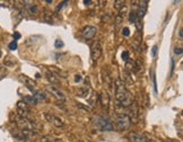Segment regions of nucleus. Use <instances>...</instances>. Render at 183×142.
Listing matches in <instances>:
<instances>
[{
    "mask_svg": "<svg viewBox=\"0 0 183 142\" xmlns=\"http://www.w3.org/2000/svg\"><path fill=\"white\" fill-rule=\"evenodd\" d=\"M7 74V69L5 67H1L0 66V80L2 79V78H5Z\"/></svg>",
    "mask_w": 183,
    "mask_h": 142,
    "instance_id": "21",
    "label": "nucleus"
},
{
    "mask_svg": "<svg viewBox=\"0 0 183 142\" xmlns=\"http://www.w3.org/2000/svg\"><path fill=\"white\" fill-rule=\"evenodd\" d=\"M174 53H175L176 55H181V54H182V49H181V47H175V49H174Z\"/></svg>",
    "mask_w": 183,
    "mask_h": 142,
    "instance_id": "26",
    "label": "nucleus"
},
{
    "mask_svg": "<svg viewBox=\"0 0 183 142\" xmlns=\"http://www.w3.org/2000/svg\"><path fill=\"white\" fill-rule=\"evenodd\" d=\"M94 124L97 130L102 131V132H109V131L113 130V124L108 119L102 117V116H96L94 119Z\"/></svg>",
    "mask_w": 183,
    "mask_h": 142,
    "instance_id": "2",
    "label": "nucleus"
},
{
    "mask_svg": "<svg viewBox=\"0 0 183 142\" xmlns=\"http://www.w3.org/2000/svg\"><path fill=\"white\" fill-rule=\"evenodd\" d=\"M179 35H180V39H182V28L180 29V32H179Z\"/></svg>",
    "mask_w": 183,
    "mask_h": 142,
    "instance_id": "33",
    "label": "nucleus"
},
{
    "mask_svg": "<svg viewBox=\"0 0 183 142\" xmlns=\"http://www.w3.org/2000/svg\"><path fill=\"white\" fill-rule=\"evenodd\" d=\"M153 84H154V90L157 91V86H156V78H155V74L153 72Z\"/></svg>",
    "mask_w": 183,
    "mask_h": 142,
    "instance_id": "28",
    "label": "nucleus"
},
{
    "mask_svg": "<svg viewBox=\"0 0 183 142\" xmlns=\"http://www.w3.org/2000/svg\"><path fill=\"white\" fill-rule=\"evenodd\" d=\"M45 74H46V78H48V80H49L50 82H52V84H59V79H58L57 76L53 74V72H51V71H46Z\"/></svg>",
    "mask_w": 183,
    "mask_h": 142,
    "instance_id": "14",
    "label": "nucleus"
},
{
    "mask_svg": "<svg viewBox=\"0 0 183 142\" xmlns=\"http://www.w3.org/2000/svg\"><path fill=\"white\" fill-rule=\"evenodd\" d=\"M100 102H101V104H102L103 107H105V108L109 107L110 96L106 91H102V92H101V95H100Z\"/></svg>",
    "mask_w": 183,
    "mask_h": 142,
    "instance_id": "13",
    "label": "nucleus"
},
{
    "mask_svg": "<svg viewBox=\"0 0 183 142\" xmlns=\"http://www.w3.org/2000/svg\"><path fill=\"white\" fill-rule=\"evenodd\" d=\"M46 90L49 91V92H51V95L56 97L57 99L59 100H61V102H64V99H66V97L63 95L62 91H60V89H58L57 87H54V86H46Z\"/></svg>",
    "mask_w": 183,
    "mask_h": 142,
    "instance_id": "8",
    "label": "nucleus"
},
{
    "mask_svg": "<svg viewBox=\"0 0 183 142\" xmlns=\"http://www.w3.org/2000/svg\"><path fill=\"white\" fill-rule=\"evenodd\" d=\"M89 92V87L88 86H85L83 88H80L79 90L77 91V95L79 97H86V95Z\"/></svg>",
    "mask_w": 183,
    "mask_h": 142,
    "instance_id": "16",
    "label": "nucleus"
},
{
    "mask_svg": "<svg viewBox=\"0 0 183 142\" xmlns=\"http://www.w3.org/2000/svg\"><path fill=\"white\" fill-rule=\"evenodd\" d=\"M129 140L131 142H147L145 136H143L139 133H136V132H130L129 133Z\"/></svg>",
    "mask_w": 183,
    "mask_h": 142,
    "instance_id": "12",
    "label": "nucleus"
},
{
    "mask_svg": "<svg viewBox=\"0 0 183 142\" xmlns=\"http://www.w3.org/2000/svg\"><path fill=\"white\" fill-rule=\"evenodd\" d=\"M84 4H85V5H89V4H91V1H89V0H88V1H87V0H84Z\"/></svg>",
    "mask_w": 183,
    "mask_h": 142,
    "instance_id": "32",
    "label": "nucleus"
},
{
    "mask_svg": "<svg viewBox=\"0 0 183 142\" xmlns=\"http://www.w3.org/2000/svg\"><path fill=\"white\" fill-rule=\"evenodd\" d=\"M80 80H81V76L77 74V76L75 77V81H76V82H78V81H80Z\"/></svg>",
    "mask_w": 183,
    "mask_h": 142,
    "instance_id": "31",
    "label": "nucleus"
},
{
    "mask_svg": "<svg viewBox=\"0 0 183 142\" xmlns=\"http://www.w3.org/2000/svg\"><path fill=\"white\" fill-rule=\"evenodd\" d=\"M27 9L31 14H36L37 12V7L36 5H27Z\"/></svg>",
    "mask_w": 183,
    "mask_h": 142,
    "instance_id": "20",
    "label": "nucleus"
},
{
    "mask_svg": "<svg viewBox=\"0 0 183 142\" xmlns=\"http://www.w3.org/2000/svg\"><path fill=\"white\" fill-rule=\"evenodd\" d=\"M96 32H97L96 27H94V26H86V27H84L83 31H81V36H83L85 40H91V39L95 36Z\"/></svg>",
    "mask_w": 183,
    "mask_h": 142,
    "instance_id": "7",
    "label": "nucleus"
},
{
    "mask_svg": "<svg viewBox=\"0 0 183 142\" xmlns=\"http://www.w3.org/2000/svg\"><path fill=\"white\" fill-rule=\"evenodd\" d=\"M19 80H20V81L23 82L24 85L26 86L27 88H29V90H32V91H33V92H34L35 90H34V89H33V87H34V86L36 85V84H35L34 80L31 79V78H29L27 76H24V74H20V76H19Z\"/></svg>",
    "mask_w": 183,
    "mask_h": 142,
    "instance_id": "10",
    "label": "nucleus"
},
{
    "mask_svg": "<svg viewBox=\"0 0 183 142\" xmlns=\"http://www.w3.org/2000/svg\"><path fill=\"white\" fill-rule=\"evenodd\" d=\"M23 102L26 103L27 105H36V104L39 103L36 99H35V97L33 96V95H32V96H24Z\"/></svg>",
    "mask_w": 183,
    "mask_h": 142,
    "instance_id": "15",
    "label": "nucleus"
},
{
    "mask_svg": "<svg viewBox=\"0 0 183 142\" xmlns=\"http://www.w3.org/2000/svg\"><path fill=\"white\" fill-rule=\"evenodd\" d=\"M165 142H179L176 140H168V141H165Z\"/></svg>",
    "mask_w": 183,
    "mask_h": 142,
    "instance_id": "34",
    "label": "nucleus"
},
{
    "mask_svg": "<svg viewBox=\"0 0 183 142\" xmlns=\"http://www.w3.org/2000/svg\"><path fill=\"white\" fill-rule=\"evenodd\" d=\"M147 4H148V1H139V8L136 12L138 18H143L145 16V12L147 10Z\"/></svg>",
    "mask_w": 183,
    "mask_h": 142,
    "instance_id": "11",
    "label": "nucleus"
},
{
    "mask_svg": "<svg viewBox=\"0 0 183 142\" xmlns=\"http://www.w3.org/2000/svg\"><path fill=\"white\" fill-rule=\"evenodd\" d=\"M54 46H56L57 49H60V47H62L63 46V42L61 40H57L56 41V43H54Z\"/></svg>",
    "mask_w": 183,
    "mask_h": 142,
    "instance_id": "24",
    "label": "nucleus"
},
{
    "mask_svg": "<svg viewBox=\"0 0 183 142\" xmlns=\"http://www.w3.org/2000/svg\"><path fill=\"white\" fill-rule=\"evenodd\" d=\"M123 6H124V1L123 0H119V1H115L114 2V8L118 9V10H120Z\"/></svg>",
    "mask_w": 183,
    "mask_h": 142,
    "instance_id": "19",
    "label": "nucleus"
},
{
    "mask_svg": "<svg viewBox=\"0 0 183 142\" xmlns=\"http://www.w3.org/2000/svg\"><path fill=\"white\" fill-rule=\"evenodd\" d=\"M12 36H14V39H15V41H16V40H19V39H20V34H19V33H17V32H15Z\"/></svg>",
    "mask_w": 183,
    "mask_h": 142,
    "instance_id": "29",
    "label": "nucleus"
},
{
    "mask_svg": "<svg viewBox=\"0 0 183 142\" xmlns=\"http://www.w3.org/2000/svg\"><path fill=\"white\" fill-rule=\"evenodd\" d=\"M44 116H45V119H48V122H50V123L53 124L54 126H57V127H63V122L59 119V117L54 116L53 114L45 113L44 114Z\"/></svg>",
    "mask_w": 183,
    "mask_h": 142,
    "instance_id": "9",
    "label": "nucleus"
},
{
    "mask_svg": "<svg viewBox=\"0 0 183 142\" xmlns=\"http://www.w3.org/2000/svg\"><path fill=\"white\" fill-rule=\"evenodd\" d=\"M0 58H1V51H0Z\"/></svg>",
    "mask_w": 183,
    "mask_h": 142,
    "instance_id": "35",
    "label": "nucleus"
},
{
    "mask_svg": "<svg viewBox=\"0 0 183 142\" xmlns=\"http://www.w3.org/2000/svg\"><path fill=\"white\" fill-rule=\"evenodd\" d=\"M34 95L33 96L35 97V99L39 102V100H42V99H45V95L43 94V92H41V91H34L33 92Z\"/></svg>",
    "mask_w": 183,
    "mask_h": 142,
    "instance_id": "17",
    "label": "nucleus"
},
{
    "mask_svg": "<svg viewBox=\"0 0 183 142\" xmlns=\"http://www.w3.org/2000/svg\"><path fill=\"white\" fill-rule=\"evenodd\" d=\"M16 124H17L22 130H29V131H34L35 132L33 122H31L29 119H25V117L17 116V117H16Z\"/></svg>",
    "mask_w": 183,
    "mask_h": 142,
    "instance_id": "5",
    "label": "nucleus"
},
{
    "mask_svg": "<svg viewBox=\"0 0 183 142\" xmlns=\"http://www.w3.org/2000/svg\"><path fill=\"white\" fill-rule=\"evenodd\" d=\"M156 54H157V46L155 45L153 46V57H156Z\"/></svg>",
    "mask_w": 183,
    "mask_h": 142,
    "instance_id": "30",
    "label": "nucleus"
},
{
    "mask_svg": "<svg viewBox=\"0 0 183 142\" xmlns=\"http://www.w3.org/2000/svg\"><path fill=\"white\" fill-rule=\"evenodd\" d=\"M122 34L124 35V36H129V35H130V31H129V28H128V27H124V28L122 29Z\"/></svg>",
    "mask_w": 183,
    "mask_h": 142,
    "instance_id": "25",
    "label": "nucleus"
},
{
    "mask_svg": "<svg viewBox=\"0 0 183 142\" xmlns=\"http://www.w3.org/2000/svg\"><path fill=\"white\" fill-rule=\"evenodd\" d=\"M115 98L121 107H130L133 104V96L127 89L126 84L120 79L115 81Z\"/></svg>",
    "mask_w": 183,
    "mask_h": 142,
    "instance_id": "1",
    "label": "nucleus"
},
{
    "mask_svg": "<svg viewBox=\"0 0 183 142\" xmlns=\"http://www.w3.org/2000/svg\"><path fill=\"white\" fill-rule=\"evenodd\" d=\"M115 122L119 130H127L131 125V117L128 114H116Z\"/></svg>",
    "mask_w": 183,
    "mask_h": 142,
    "instance_id": "3",
    "label": "nucleus"
},
{
    "mask_svg": "<svg viewBox=\"0 0 183 142\" xmlns=\"http://www.w3.org/2000/svg\"><path fill=\"white\" fill-rule=\"evenodd\" d=\"M138 19V16H137V12H130V15H129V20H130V23H136Z\"/></svg>",
    "mask_w": 183,
    "mask_h": 142,
    "instance_id": "18",
    "label": "nucleus"
},
{
    "mask_svg": "<svg viewBox=\"0 0 183 142\" xmlns=\"http://www.w3.org/2000/svg\"><path fill=\"white\" fill-rule=\"evenodd\" d=\"M121 57H122V60H124V61H129V52L128 51H123L122 52V55H121Z\"/></svg>",
    "mask_w": 183,
    "mask_h": 142,
    "instance_id": "22",
    "label": "nucleus"
},
{
    "mask_svg": "<svg viewBox=\"0 0 183 142\" xmlns=\"http://www.w3.org/2000/svg\"><path fill=\"white\" fill-rule=\"evenodd\" d=\"M9 49L14 51V50H16L17 49V42L16 41H12V43H9Z\"/></svg>",
    "mask_w": 183,
    "mask_h": 142,
    "instance_id": "23",
    "label": "nucleus"
},
{
    "mask_svg": "<svg viewBox=\"0 0 183 142\" xmlns=\"http://www.w3.org/2000/svg\"><path fill=\"white\" fill-rule=\"evenodd\" d=\"M67 4H68V1H63V2H61V4H59V6L57 7V12H59V10H60L64 5H67Z\"/></svg>",
    "mask_w": 183,
    "mask_h": 142,
    "instance_id": "27",
    "label": "nucleus"
},
{
    "mask_svg": "<svg viewBox=\"0 0 183 142\" xmlns=\"http://www.w3.org/2000/svg\"><path fill=\"white\" fill-rule=\"evenodd\" d=\"M17 113L18 115L20 116V117H25V119H27V116L29 115V105L26 104V103H24L23 100H19L17 103Z\"/></svg>",
    "mask_w": 183,
    "mask_h": 142,
    "instance_id": "6",
    "label": "nucleus"
},
{
    "mask_svg": "<svg viewBox=\"0 0 183 142\" xmlns=\"http://www.w3.org/2000/svg\"><path fill=\"white\" fill-rule=\"evenodd\" d=\"M102 55V46L98 41H95L91 46V62H97V60Z\"/></svg>",
    "mask_w": 183,
    "mask_h": 142,
    "instance_id": "4",
    "label": "nucleus"
}]
</instances>
